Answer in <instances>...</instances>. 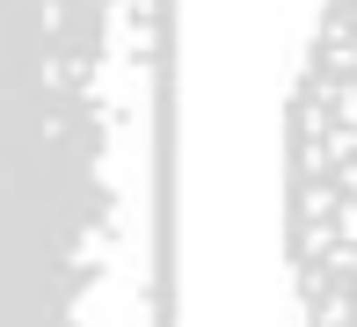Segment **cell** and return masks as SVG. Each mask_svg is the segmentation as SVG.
I'll use <instances>...</instances> for the list:
<instances>
[{"instance_id": "cell-1", "label": "cell", "mask_w": 357, "mask_h": 327, "mask_svg": "<svg viewBox=\"0 0 357 327\" xmlns=\"http://www.w3.org/2000/svg\"><path fill=\"white\" fill-rule=\"evenodd\" d=\"M284 248L314 327H357V0H321L284 109Z\"/></svg>"}]
</instances>
